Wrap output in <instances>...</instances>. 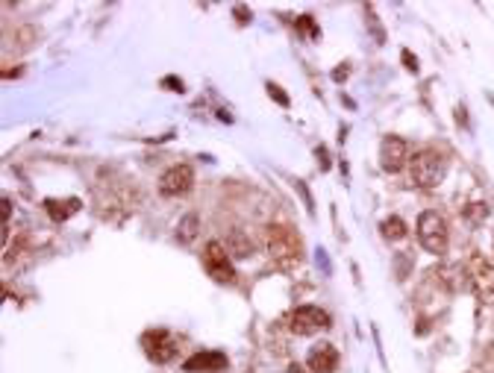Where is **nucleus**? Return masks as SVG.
<instances>
[{"label":"nucleus","instance_id":"nucleus-16","mask_svg":"<svg viewBox=\"0 0 494 373\" xmlns=\"http://www.w3.org/2000/svg\"><path fill=\"white\" fill-rule=\"evenodd\" d=\"M315 153H318V159H321V168H324V170H327V168H330V162H327V150H324V147H318V150H315Z\"/></svg>","mask_w":494,"mask_h":373},{"label":"nucleus","instance_id":"nucleus-8","mask_svg":"<svg viewBox=\"0 0 494 373\" xmlns=\"http://www.w3.org/2000/svg\"><path fill=\"white\" fill-rule=\"evenodd\" d=\"M191 185H194L191 165H174V168H168L162 173V180H159V191L165 197H180L186 191H191Z\"/></svg>","mask_w":494,"mask_h":373},{"label":"nucleus","instance_id":"nucleus-10","mask_svg":"<svg viewBox=\"0 0 494 373\" xmlns=\"http://www.w3.org/2000/svg\"><path fill=\"white\" fill-rule=\"evenodd\" d=\"M227 367V353H218V350H206V353H194L186 359L183 370L188 373H203V370H224Z\"/></svg>","mask_w":494,"mask_h":373},{"label":"nucleus","instance_id":"nucleus-3","mask_svg":"<svg viewBox=\"0 0 494 373\" xmlns=\"http://www.w3.org/2000/svg\"><path fill=\"white\" fill-rule=\"evenodd\" d=\"M203 267L206 273L221 282V285H233L236 282V270H233V262H230V250L221 241H209L206 250H203Z\"/></svg>","mask_w":494,"mask_h":373},{"label":"nucleus","instance_id":"nucleus-11","mask_svg":"<svg viewBox=\"0 0 494 373\" xmlns=\"http://www.w3.org/2000/svg\"><path fill=\"white\" fill-rule=\"evenodd\" d=\"M44 209L59 223V220H68L71 215L80 212V200H77V197H68V200H54V197H51V200H44Z\"/></svg>","mask_w":494,"mask_h":373},{"label":"nucleus","instance_id":"nucleus-7","mask_svg":"<svg viewBox=\"0 0 494 373\" xmlns=\"http://www.w3.org/2000/svg\"><path fill=\"white\" fill-rule=\"evenodd\" d=\"M406 162H412L409 144L400 136H385L383 144H380V165H383V170L398 173V170H403Z\"/></svg>","mask_w":494,"mask_h":373},{"label":"nucleus","instance_id":"nucleus-1","mask_svg":"<svg viewBox=\"0 0 494 373\" xmlns=\"http://www.w3.org/2000/svg\"><path fill=\"white\" fill-rule=\"evenodd\" d=\"M444 173H448V159H444V153L438 150H421L415 153L412 162H409V177L418 188H433L444 180Z\"/></svg>","mask_w":494,"mask_h":373},{"label":"nucleus","instance_id":"nucleus-13","mask_svg":"<svg viewBox=\"0 0 494 373\" xmlns=\"http://www.w3.org/2000/svg\"><path fill=\"white\" fill-rule=\"evenodd\" d=\"M197 235V215H188L183 223H180V227H177V238L180 241H191Z\"/></svg>","mask_w":494,"mask_h":373},{"label":"nucleus","instance_id":"nucleus-9","mask_svg":"<svg viewBox=\"0 0 494 373\" xmlns=\"http://www.w3.org/2000/svg\"><path fill=\"white\" fill-rule=\"evenodd\" d=\"M306 367L312 373H336V367H338V350H336L330 341L315 344L312 350H309V356H306Z\"/></svg>","mask_w":494,"mask_h":373},{"label":"nucleus","instance_id":"nucleus-4","mask_svg":"<svg viewBox=\"0 0 494 373\" xmlns=\"http://www.w3.org/2000/svg\"><path fill=\"white\" fill-rule=\"evenodd\" d=\"M268 247H271V256H277L280 262H298L301 259V235L294 233L291 227H268Z\"/></svg>","mask_w":494,"mask_h":373},{"label":"nucleus","instance_id":"nucleus-2","mask_svg":"<svg viewBox=\"0 0 494 373\" xmlns=\"http://www.w3.org/2000/svg\"><path fill=\"white\" fill-rule=\"evenodd\" d=\"M418 241L427 253L433 256H444L448 253V241H450V230H448V220H444L438 212L427 209L418 218Z\"/></svg>","mask_w":494,"mask_h":373},{"label":"nucleus","instance_id":"nucleus-15","mask_svg":"<svg viewBox=\"0 0 494 373\" xmlns=\"http://www.w3.org/2000/svg\"><path fill=\"white\" fill-rule=\"evenodd\" d=\"M403 65H406V71H412V73L418 71V59H415L409 51H403Z\"/></svg>","mask_w":494,"mask_h":373},{"label":"nucleus","instance_id":"nucleus-17","mask_svg":"<svg viewBox=\"0 0 494 373\" xmlns=\"http://www.w3.org/2000/svg\"><path fill=\"white\" fill-rule=\"evenodd\" d=\"M286 373H312L309 367H303V364H298V362H294V364H288V370Z\"/></svg>","mask_w":494,"mask_h":373},{"label":"nucleus","instance_id":"nucleus-6","mask_svg":"<svg viewBox=\"0 0 494 373\" xmlns=\"http://www.w3.org/2000/svg\"><path fill=\"white\" fill-rule=\"evenodd\" d=\"M141 347H144L147 359L156 362V364H165V362H171V359L177 356V341H174V335L165 332V329H151V332H144Z\"/></svg>","mask_w":494,"mask_h":373},{"label":"nucleus","instance_id":"nucleus-12","mask_svg":"<svg viewBox=\"0 0 494 373\" xmlns=\"http://www.w3.org/2000/svg\"><path fill=\"white\" fill-rule=\"evenodd\" d=\"M380 230H383V235L388 238V241H400V238H406L409 235V230H406V223L394 215V218H385L383 223H380Z\"/></svg>","mask_w":494,"mask_h":373},{"label":"nucleus","instance_id":"nucleus-14","mask_svg":"<svg viewBox=\"0 0 494 373\" xmlns=\"http://www.w3.org/2000/svg\"><path fill=\"white\" fill-rule=\"evenodd\" d=\"M268 94H271V97H274V101H277L280 106H288V97L283 94V88H280V86H274V83H268Z\"/></svg>","mask_w":494,"mask_h":373},{"label":"nucleus","instance_id":"nucleus-18","mask_svg":"<svg viewBox=\"0 0 494 373\" xmlns=\"http://www.w3.org/2000/svg\"><path fill=\"white\" fill-rule=\"evenodd\" d=\"M333 77H336V80H344V77H348V68H338V71L333 73Z\"/></svg>","mask_w":494,"mask_h":373},{"label":"nucleus","instance_id":"nucleus-5","mask_svg":"<svg viewBox=\"0 0 494 373\" xmlns=\"http://www.w3.org/2000/svg\"><path fill=\"white\" fill-rule=\"evenodd\" d=\"M330 327H333V317L318 306H298L288 315V329L294 335H312L318 329H330Z\"/></svg>","mask_w":494,"mask_h":373}]
</instances>
